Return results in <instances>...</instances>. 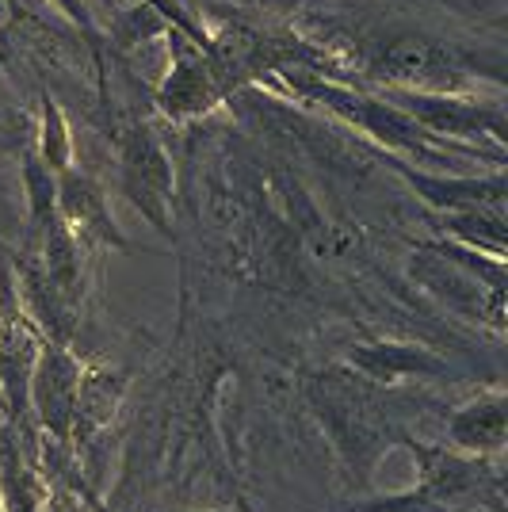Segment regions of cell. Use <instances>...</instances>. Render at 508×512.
<instances>
[{
    "label": "cell",
    "mask_w": 508,
    "mask_h": 512,
    "mask_svg": "<svg viewBox=\"0 0 508 512\" xmlns=\"http://www.w3.org/2000/svg\"><path fill=\"white\" fill-rule=\"evenodd\" d=\"M283 77H287V85L295 88L298 96L325 104L344 123H352L363 134L379 138L382 146L405 153V157H417L424 169L455 165V157L463 153V146H447V138H436L424 127H417L402 107H394L386 96H367V92H356L348 85H337V81L321 77L318 69H283Z\"/></svg>",
    "instance_id": "6da1fadb"
},
{
    "label": "cell",
    "mask_w": 508,
    "mask_h": 512,
    "mask_svg": "<svg viewBox=\"0 0 508 512\" xmlns=\"http://www.w3.org/2000/svg\"><path fill=\"white\" fill-rule=\"evenodd\" d=\"M310 406L318 409L325 428L333 432L340 459L356 474L360 486L367 482L382 451L402 440V428L390 421V413H382L360 386L340 379V375H318L310 383Z\"/></svg>",
    "instance_id": "7a4b0ae2"
},
{
    "label": "cell",
    "mask_w": 508,
    "mask_h": 512,
    "mask_svg": "<svg viewBox=\"0 0 508 512\" xmlns=\"http://www.w3.org/2000/svg\"><path fill=\"white\" fill-rule=\"evenodd\" d=\"M409 455L417 459V486L428 497L444 501L459 512H501L505 509V486H501V470L493 463V455H466L447 444H424L405 436L398 440Z\"/></svg>",
    "instance_id": "3957f363"
},
{
    "label": "cell",
    "mask_w": 508,
    "mask_h": 512,
    "mask_svg": "<svg viewBox=\"0 0 508 512\" xmlns=\"http://www.w3.org/2000/svg\"><path fill=\"white\" fill-rule=\"evenodd\" d=\"M119 192L146 218L153 230L172 237V199H176V176L161 138L134 123L119 134Z\"/></svg>",
    "instance_id": "277c9868"
},
{
    "label": "cell",
    "mask_w": 508,
    "mask_h": 512,
    "mask_svg": "<svg viewBox=\"0 0 508 512\" xmlns=\"http://www.w3.org/2000/svg\"><path fill=\"white\" fill-rule=\"evenodd\" d=\"M367 77L386 88L440 92V96H455L470 81L459 54L451 46L436 43V39H424V35H402V39L386 43L371 58Z\"/></svg>",
    "instance_id": "5b68a950"
},
{
    "label": "cell",
    "mask_w": 508,
    "mask_h": 512,
    "mask_svg": "<svg viewBox=\"0 0 508 512\" xmlns=\"http://www.w3.org/2000/svg\"><path fill=\"white\" fill-rule=\"evenodd\" d=\"M77 390H81V360L73 356V348L54 341L39 344V360L31 371V417L43 432L46 448H73Z\"/></svg>",
    "instance_id": "8992f818"
},
{
    "label": "cell",
    "mask_w": 508,
    "mask_h": 512,
    "mask_svg": "<svg viewBox=\"0 0 508 512\" xmlns=\"http://www.w3.org/2000/svg\"><path fill=\"white\" fill-rule=\"evenodd\" d=\"M394 107L424 127L436 138H459V142H482L489 138L493 146L505 150V111L497 104H470L459 96H440V92H405V88H386L382 92Z\"/></svg>",
    "instance_id": "52a82bcc"
},
{
    "label": "cell",
    "mask_w": 508,
    "mask_h": 512,
    "mask_svg": "<svg viewBox=\"0 0 508 512\" xmlns=\"http://www.w3.org/2000/svg\"><path fill=\"white\" fill-rule=\"evenodd\" d=\"M169 46H172V65L165 73V81L157 85V107L169 115L172 123H188L207 115L226 96L222 81L214 77V65L207 58V50L199 43H191L184 31L169 27Z\"/></svg>",
    "instance_id": "ba28073f"
},
{
    "label": "cell",
    "mask_w": 508,
    "mask_h": 512,
    "mask_svg": "<svg viewBox=\"0 0 508 512\" xmlns=\"http://www.w3.org/2000/svg\"><path fill=\"white\" fill-rule=\"evenodd\" d=\"M58 214H62V222L81 241L107 245V249H130V241L115 226V218H111L104 188L88 172L81 169L58 172Z\"/></svg>",
    "instance_id": "9c48e42d"
},
{
    "label": "cell",
    "mask_w": 508,
    "mask_h": 512,
    "mask_svg": "<svg viewBox=\"0 0 508 512\" xmlns=\"http://www.w3.org/2000/svg\"><path fill=\"white\" fill-rule=\"evenodd\" d=\"M348 367H356L367 383L394 386L405 379H440L451 367L440 352L424 348V344H402V341H371V344H352Z\"/></svg>",
    "instance_id": "30bf717a"
},
{
    "label": "cell",
    "mask_w": 508,
    "mask_h": 512,
    "mask_svg": "<svg viewBox=\"0 0 508 512\" xmlns=\"http://www.w3.org/2000/svg\"><path fill=\"white\" fill-rule=\"evenodd\" d=\"M27 249L39 256L43 264L46 283L54 287V295L81 314V302H85V260H81V237L73 234L62 222V214H54L43 226V234L35 241H27Z\"/></svg>",
    "instance_id": "8fae6325"
},
{
    "label": "cell",
    "mask_w": 508,
    "mask_h": 512,
    "mask_svg": "<svg viewBox=\"0 0 508 512\" xmlns=\"http://www.w3.org/2000/svg\"><path fill=\"white\" fill-rule=\"evenodd\" d=\"M394 169L413 184V192L424 203L440 211H474V207H505V172L489 176H444V172H413L405 161H394Z\"/></svg>",
    "instance_id": "7c38bea8"
},
{
    "label": "cell",
    "mask_w": 508,
    "mask_h": 512,
    "mask_svg": "<svg viewBox=\"0 0 508 512\" xmlns=\"http://www.w3.org/2000/svg\"><path fill=\"white\" fill-rule=\"evenodd\" d=\"M508 440V398L505 390H482L474 402L447 417V448L466 455H497Z\"/></svg>",
    "instance_id": "4fadbf2b"
},
{
    "label": "cell",
    "mask_w": 508,
    "mask_h": 512,
    "mask_svg": "<svg viewBox=\"0 0 508 512\" xmlns=\"http://www.w3.org/2000/svg\"><path fill=\"white\" fill-rule=\"evenodd\" d=\"M46 482L35 451L0 417V512H46Z\"/></svg>",
    "instance_id": "5bb4252c"
},
{
    "label": "cell",
    "mask_w": 508,
    "mask_h": 512,
    "mask_svg": "<svg viewBox=\"0 0 508 512\" xmlns=\"http://www.w3.org/2000/svg\"><path fill=\"white\" fill-rule=\"evenodd\" d=\"M127 375L100 363H81V390H77V421H73V444H88L100 428L115 417L127 394Z\"/></svg>",
    "instance_id": "9a60e30c"
},
{
    "label": "cell",
    "mask_w": 508,
    "mask_h": 512,
    "mask_svg": "<svg viewBox=\"0 0 508 512\" xmlns=\"http://www.w3.org/2000/svg\"><path fill=\"white\" fill-rule=\"evenodd\" d=\"M444 230L463 249L489 253L505 260V207H474V211H451L444 218Z\"/></svg>",
    "instance_id": "2e32d148"
},
{
    "label": "cell",
    "mask_w": 508,
    "mask_h": 512,
    "mask_svg": "<svg viewBox=\"0 0 508 512\" xmlns=\"http://www.w3.org/2000/svg\"><path fill=\"white\" fill-rule=\"evenodd\" d=\"M20 172H23V192H27V214H31V234L27 241L43 234V226L58 214V172H50L43 165V157L35 153V146L20 150Z\"/></svg>",
    "instance_id": "e0dca14e"
},
{
    "label": "cell",
    "mask_w": 508,
    "mask_h": 512,
    "mask_svg": "<svg viewBox=\"0 0 508 512\" xmlns=\"http://www.w3.org/2000/svg\"><path fill=\"white\" fill-rule=\"evenodd\" d=\"M35 153L43 157V165L50 172H65L73 169V134H69V123H65L62 104L43 92L39 100V130H35Z\"/></svg>",
    "instance_id": "ac0fdd59"
},
{
    "label": "cell",
    "mask_w": 508,
    "mask_h": 512,
    "mask_svg": "<svg viewBox=\"0 0 508 512\" xmlns=\"http://www.w3.org/2000/svg\"><path fill=\"white\" fill-rule=\"evenodd\" d=\"M348 512H459V509H451L444 501L428 497L421 486H413V490L390 493V497H371L363 505H352Z\"/></svg>",
    "instance_id": "d6986e66"
},
{
    "label": "cell",
    "mask_w": 508,
    "mask_h": 512,
    "mask_svg": "<svg viewBox=\"0 0 508 512\" xmlns=\"http://www.w3.org/2000/svg\"><path fill=\"white\" fill-rule=\"evenodd\" d=\"M58 4H62V8H65V16H69V20H73V23H81V31H85V35H88V39H92V43L100 39V35H96V23H92V16H88L85 0H58Z\"/></svg>",
    "instance_id": "ffe728a7"
},
{
    "label": "cell",
    "mask_w": 508,
    "mask_h": 512,
    "mask_svg": "<svg viewBox=\"0 0 508 512\" xmlns=\"http://www.w3.org/2000/svg\"><path fill=\"white\" fill-rule=\"evenodd\" d=\"M23 150V134H20V123L12 119V115H4L0 111V150Z\"/></svg>",
    "instance_id": "44dd1931"
},
{
    "label": "cell",
    "mask_w": 508,
    "mask_h": 512,
    "mask_svg": "<svg viewBox=\"0 0 508 512\" xmlns=\"http://www.w3.org/2000/svg\"><path fill=\"white\" fill-rule=\"evenodd\" d=\"M264 4H268V8H276L279 16H287V12H298L306 0H264Z\"/></svg>",
    "instance_id": "7402d4cb"
},
{
    "label": "cell",
    "mask_w": 508,
    "mask_h": 512,
    "mask_svg": "<svg viewBox=\"0 0 508 512\" xmlns=\"http://www.w3.org/2000/svg\"><path fill=\"white\" fill-rule=\"evenodd\" d=\"M218 512H233V509H218Z\"/></svg>",
    "instance_id": "603a6c76"
},
{
    "label": "cell",
    "mask_w": 508,
    "mask_h": 512,
    "mask_svg": "<svg viewBox=\"0 0 508 512\" xmlns=\"http://www.w3.org/2000/svg\"><path fill=\"white\" fill-rule=\"evenodd\" d=\"M100 512H104V509H100Z\"/></svg>",
    "instance_id": "cb8c5ba5"
}]
</instances>
